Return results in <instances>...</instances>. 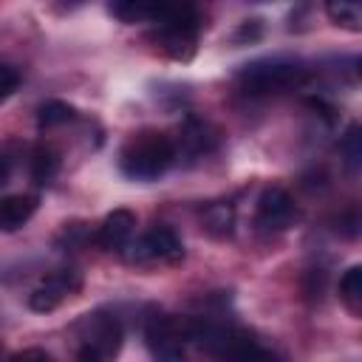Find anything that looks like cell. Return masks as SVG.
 I'll return each instance as SVG.
<instances>
[{
	"label": "cell",
	"instance_id": "1",
	"mask_svg": "<svg viewBox=\"0 0 362 362\" xmlns=\"http://www.w3.org/2000/svg\"><path fill=\"white\" fill-rule=\"evenodd\" d=\"M175 161V144L158 130H141L127 139L119 153V167L133 181H156Z\"/></svg>",
	"mask_w": 362,
	"mask_h": 362
},
{
	"label": "cell",
	"instance_id": "2",
	"mask_svg": "<svg viewBox=\"0 0 362 362\" xmlns=\"http://www.w3.org/2000/svg\"><path fill=\"white\" fill-rule=\"evenodd\" d=\"M150 23H156L153 40L173 59H192L201 31V14L192 6H153Z\"/></svg>",
	"mask_w": 362,
	"mask_h": 362
},
{
	"label": "cell",
	"instance_id": "3",
	"mask_svg": "<svg viewBox=\"0 0 362 362\" xmlns=\"http://www.w3.org/2000/svg\"><path fill=\"white\" fill-rule=\"evenodd\" d=\"M76 362H110L124 339V328L116 314L93 311L76 322Z\"/></svg>",
	"mask_w": 362,
	"mask_h": 362
},
{
	"label": "cell",
	"instance_id": "4",
	"mask_svg": "<svg viewBox=\"0 0 362 362\" xmlns=\"http://www.w3.org/2000/svg\"><path fill=\"white\" fill-rule=\"evenodd\" d=\"M303 76H305V68L300 59L266 57V59H255V62L243 65L238 71V85L252 96H263V93L288 90V88L300 85Z\"/></svg>",
	"mask_w": 362,
	"mask_h": 362
},
{
	"label": "cell",
	"instance_id": "5",
	"mask_svg": "<svg viewBox=\"0 0 362 362\" xmlns=\"http://www.w3.org/2000/svg\"><path fill=\"white\" fill-rule=\"evenodd\" d=\"M144 342L153 354V362H189L184 354L187 328L184 320L170 314H153L144 322Z\"/></svg>",
	"mask_w": 362,
	"mask_h": 362
},
{
	"label": "cell",
	"instance_id": "6",
	"mask_svg": "<svg viewBox=\"0 0 362 362\" xmlns=\"http://www.w3.org/2000/svg\"><path fill=\"white\" fill-rule=\"evenodd\" d=\"M79 286H82V277H79L76 269H54V272L28 294V305H31V311H40V314L54 311L68 294L79 291Z\"/></svg>",
	"mask_w": 362,
	"mask_h": 362
},
{
	"label": "cell",
	"instance_id": "7",
	"mask_svg": "<svg viewBox=\"0 0 362 362\" xmlns=\"http://www.w3.org/2000/svg\"><path fill=\"white\" fill-rule=\"evenodd\" d=\"M300 218L294 198L283 187H266L257 198V226L260 229H288Z\"/></svg>",
	"mask_w": 362,
	"mask_h": 362
},
{
	"label": "cell",
	"instance_id": "8",
	"mask_svg": "<svg viewBox=\"0 0 362 362\" xmlns=\"http://www.w3.org/2000/svg\"><path fill=\"white\" fill-rule=\"evenodd\" d=\"M184 255L181 238L170 226H153L133 243V260H178Z\"/></svg>",
	"mask_w": 362,
	"mask_h": 362
},
{
	"label": "cell",
	"instance_id": "9",
	"mask_svg": "<svg viewBox=\"0 0 362 362\" xmlns=\"http://www.w3.org/2000/svg\"><path fill=\"white\" fill-rule=\"evenodd\" d=\"M133 229H136V215L130 209H113L105 215V221L96 232V243L107 252H122V249H127Z\"/></svg>",
	"mask_w": 362,
	"mask_h": 362
},
{
	"label": "cell",
	"instance_id": "10",
	"mask_svg": "<svg viewBox=\"0 0 362 362\" xmlns=\"http://www.w3.org/2000/svg\"><path fill=\"white\" fill-rule=\"evenodd\" d=\"M218 359L221 362H283L274 351L263 348L257 339H252L249 334L243 331H232V337L226 339V345L218 351Z\"/></svg>",
	"mask_w": 362,
	"mask_h": 362
},
{
	"label": "cell",
	"instance_id": "11",
	"mask_svg": "<svg viewBox=\"0 0 362 362\" xmlns=\"http://www.w3.org/2000/svg\"><path fill=\"white\" fill-rule=\"evenodd\" d=\"M37 212V195H3L0 198V232H14Z\"/></svg>",
	"mask_w": 362,
	"mask_h": 362
},
{
	"label": "cell",
	"instance_id": "12",
	"mask_svg": "<svg viewBox=\"0 0 362 362\" xmlns=\"http://www.w3.org/2000/svg\"><path fill=\"white\" fill-rule=\"evenodd\" d=\"M76 116L74 105L62 102V99H48L37 107V127L40 130H51V127H59L65 122H71Z\"/></svg>",
	"mask_w": 362,
	"mask_h": 362
},
{
	"label": "cell",
	"instance_id": "13",
	"mask_svg": "<svg viewBox=\"0 0 362 362\" xmlns=\"http://www.w3.org/2000/svg\"><path fill=\"white\" fill-rule=\"evenodd\" d=\"M339 300L351 314L362 311V266H351L339 277Z\"/></svg>",
	"mask_w": 362,
	"mask_h": 362
},
{
	"label": "cell",
	"instance_id": "14",
	"mask_svg": "<svg viewBox=\"0 0 362 362\" xmlns=\"http://www.w3.org/2000/svg\"><path fill=\"white\" fill-rule=\"evenodd\" d=\"M59 170V156L51 150V147H34L31 153V178L37 184H48Z\"/></svg>",
	"mask_w": 362,
	"mask_h": 362
},
{
	"label": "cell",
	"instance_id": "15",
	"mask_svg": "<svg viewBox=\"0 0 362 362\" xmlns=\"http://www.w3.org/2000/svg\"><path fill=\"white\" fill-rule=\"evenodd\" d=\"M339 153H342L345 167H348L351 173H356V170L362 167V130H359V124H351V127L345 130V136H342V141H339Z\"/></svg>",
	"mask_w": 362,
	"mask_h": 362
},
{
	"label": "cell",
	"instance_id": "16",
	"mask_svg": "<svg viewBox=\"0 0 362 362\" xmlns=\"http://www.w3.org/2000/svg\"><path fill=\"white\" fill-rule=\"evenodd\" d=\"M107 11H110L116 20H122V23H150V11H153V6L124 0V3H110Z\"/></svg>",
	"mask_w": 362,
	"mask_h": 362
},
{
	"label": "cell",
	"instance_id": "17",
	"mask_svg": "<svg viewBox=\"0 0 362 362\" xmlns=\"http://www.w3.org/2000/svg\"><path fill=\"white\" fill-rule=\"evenodd\" d=\"M325 11H328V17H331L337 25H345V28H351V31H359V23H362L359 6H354V3H328Z\"/></svg>",
	"mask_w": 362,
	"mask_h": 362
},
{
	"label": "cell",
	"instance_id": "18",
	"mask_svg": "<svg viewBox=\"0 0 362 362\" xmlns=\"http://www.w3.org/2000/svg\"><path fill=\"white\" fill-rule=\"evenodd\" d=\"M20 85V74L8 65H0V102H6Z\"/></svg>",
	"mask_w": 362,
	"mask_h": 362
},
{
	"label": "cell",
	"instance_id": "19",
	"mask_svg": "<svg viewBox=\"0 0 362 362\" xmlns=\"http://www.w3.org/2000/svg\"><path fill=\"white\" fill-rule=\"evenodd\" d=\"M8 362H51V359H48V354L42 348H25V351L14 354Z\"/></svg>",
	"mask_w": 362,
	"mask_h": 362
},
{
	"label": "cell",
	"instance_id": "20",
	"mask_svg": "<svg viewBox=\"0 0 362 362\" xmlns=\"http://www.w3.org/2000/svg\"><path fill=\"white\" fill-rule=\"evenodd\" d=\"M260 37V20H246L238 31V40H257Z\"/></svg>",
	"mask_w": 362,
	"mask_h": 362
},
{
	"label": "cell",
	"instance_id": "21",
	"mask_svg": "<svg viewBox=\"0 0 362 362\" xmlns=\"http://www.w3.org/2000/svg\"><path fill=\"white\" fill-rule=\"evenodd\" d=\"M342 223H345L342 232H345L348 238H356V235H359V212H356V209H351V212L342 218Z\"/></svg>",
	"mask_w": 362,
	"mask_h": 362
},
{
	"label": "cell",
	"instance_id": "22",
	"mask_svg": "<svg viewBox=\"0 0 362 362\" xmlns=\"http://www.w3.org/2000/svg\"><path fill=\"white\" fill-rule=\"evenodd\" d=\"M8 181V158L6 156H0V187Z\"/></svg>",
	"mask_w": 362,
	"mask_h": 362
}]
</instances>
